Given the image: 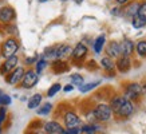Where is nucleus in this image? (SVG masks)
<instances>
[{"label": "nucleus", "mask_w": 146, "mask_h": 134, "mask_svg": "<svg viewBox=\"0 0 146 134\" xmlns=\"http://www.w3.org/2000/svg\"><path fill=\"white\" fill-rule=\"evenodd\" d=\"M137 15H138V16H141L142 19H146V3L139 4V8H138Z\"/></svg>", "instance_id": "30"}, {"label": "nucleus", "mask_w": 146, "mask_h": 134, "mask_svg": "<svg viewBox=\"0 0 146 134\" xmlns=\"http://www.w3.org/2000/svg\"><path fill=\"white\" fill-rule=\"evenodd\" d=\"M51 67H52V71L55 74H63V72L68 71V64L64 60H54Z\"/></svg>", "instance_id": "15"}, {"label": "nucleus", "mask_w": 146, "mask_h": 134, "mask_svg": "<svg viewBox=\"0 0 146 134\" xmlns=\"http://www.w3.org/2000/svg\"><path fill=\"white\" fill-rule=\"evenodd\" d=\"M19 50V43L13 38H9L3 43L1 46V55L4 56L5 59L9 58V56H13L16 51Z\"/></svg>", "instance_id": "2"}, {"label": "nucleus", "mask_w": 146, "mask_h": 134, "mask_svg": "<svg viewBox=\"0 0 146 134\" xmlns=\"http://www.w3.org/2000/svg\"><path fill=\"white\" fill-rule=\"evenodd\" d=\"M119 46H121V54H122L123 56H130V55L134 52V43L131 40L125 39Z\"/></svg>", "instance_id": "14"}, {"label": "nucleus", "mask_w": 146, "mask_h": 134, "mask_svg": "<svg viewBox=\"0 0 146 134\" xmlns=\"http://www.w3.org/2000/svg\"><path fill=\"white\" fill-rule=\"evenodd\" d=\"M39 1H42V3H43V1H47V0H39Z\"/></svg>", "instance_id": "39"}, {"label": "nucleus", "mask_w": 146, "mask_h": 134, "mask_svg": "<svg viewBox=\"0 0 146 134\" xmlns=\"http://www.w3.org/2000/svg\"><path fill=\"white\" fill-rule=\"evenodd\" d=\"M99 83H101V82H99V80H97V82H91V83H87V85H82L79 87L80 93H87V91H90V90L95 89Z\"/></svg>", "instance_id": "22"}, {"label": "nucleus", "mask_w": 146, "mask_h": 134, "mask_svg": "<svg viewBox=\"0 0 146 134\" xmlns=\"http://www.w3.org/2000/svg\"><path fill=\"white\" fill-rule=\"evenodd\" d=\"M5 118H7V109L4 106H0V126L4 123Z\"/></svg>", "instance_id": "31"}, {"label": "nucleus", "mask_w": 146, "mask_h": 134, "mask_svg": "<svg viewBox=\"0 0 146 134\" xmlns=\"http://www.w3.org/2000/svg\"><path fill=\"white\" fill-rule=\"evenodd\" d=\"M142 94V86L139 83H130L126 87V94L125 98L126 99H137Z\"/></svg>", "instance_id": "5"}, {"label": "nucleus", "mask_w": 146, "mask_h": 134, "mask_svg": "<svg viewBox=\"0 0 146 134\" xmlns=\"http://www.w3.org/2000/svg\"><path fill=\"white\" fill-rule=\"evenodd\" d=\"M101 66L103 67L105 70H107V71H111V70H114L115 63L113 62V59L111 58L105 56V58H102V60H101Z\"/></svg>", "instance_id": "18"}, {"label": "nucleus", "mask_w": 146, "mask_h": 134, "mask_svg": "<svg viewBox=\"0 0 146 134\" xmlns=\"http://www.w3.org/2000/svg\"><path fill=\"white\" fill-rule=\"evenodd\" d=\"M115 64H117V68L119 70V72H123V74L127 72L131 67V62H130L129 56H119Z\"/></svg>", "instance_id": "12"}, {"label": "nucleus", "mask_w": 146, "mask_h": 134, "mask_svg": "<svg viewBox=\"0 0 146 134\" xmlns=\"http://www.w3.org/2000/svg\"><path fill=\"white\" fill-rule=\"evenodd\" d=\"M129 0H117V3L118 4H125V3H127Z\"/></svg>", "instance_id": "35"}, {"label": "nucleus", "mask_w": 146, "mask_h": 134, "mask_svg": "<svg viewBox=\"0 0 146 134\" xmlns=\"http://www.w3.org/2000/svg\"><path fill=\"white\" fill-rule=\"evenodd\" d=\"M15 16H16V13L12 7H1L0 8V22L1 23L8 24L15 19Z\"/></svg>", "instance_id": "6"}, {"label": "nucleus", "mask_w": 146, "mask_h": 134, "mask_svg": "<svg viewBox=\"0 0 146 134\" xmlns=\"http://www.w3.org/2000/svg\"><path fill=\"white\" fill-rule=\"evenodd\" d=\"M18 62H19V59H18V56H16V55L7 58V59H5V62L3 63V66L0 67V74H1V75H5V74L11 72L13 68H16Z\"/></svg>", "instance_id": "4"}, {"label": "nucleus", "mask_w": 146, "mask_h": 134, "mask_svg": "<svg viewBox=\"0 0 146 134\" xmlns=\"http://www.w3.org/2000/svg\"><path fill=\"white\" fill-rule=\"evenodd\" d=\"M95 131H97V126L95 125H84L83 127H80V133L94 134Z\"/></svg>", "instance_id": "27"}, {"label": "nucleus", "mask_w": 146, "mask_h": 134, "mask_svg": "<svg viewBox=\"0 0 146 134\" xmlns=\"http://www.w3.org/2000/svg\"><path fill=\"white\" fill-rule=\"evenodd\" d=\"M60 89H62L60 83H54V85L48 89V91H47V95H48V97H54L55 94H58L60 91Z\"/></svg>", "instance_id": "25"}, {"label": "nucleus", "mask_w": 146, "mask_h": 134, "mask_svg": "<svg viewBox=\"0 0 146 134\" xmlns=\"http://www.w3.org/2000/svg\"><path fill=\"white\" fill-rule=\"evenodd\" d=\"M46 67H47V60H46V59H40V60H38V62H36V70H35V72H36V74H40V72L43 71Z\"/></svg>", "instance_id": "28"}, {"label": "nucleus", "mask_w": 146, "mask_h": 134, "mask_svg": "<svg viewBox=\"0 0 146 134\" xmlns=\"http://www.w3.org/2000/svg\"><path fill=\"white\" fill-rule=\"evenodd\" d=\"M87 67H89V68H90V67H95V63H94V60H91V62H90V64Z\"/></svg>", "instance_id": "36"}, {"label": "nucleus", "mask_w": 146, "mask_h": 134, "mask_svg": "<svg viewBox=\"0 0 146 134\" xmlns=\"http://www.w3.org/2000/svg\"><path fill=\"white\" fill-rule=\"evenodd\" d=\"M51 110H52V105L51 103H44L42 107L38 109V114L39 115H47V114L51 113Z\"/></svg>", "instance_id": "21"}, {"label": "nucleus", "mask_w": 146, "mask_h": 134, "mask_svg": "<svg viewBox=\"0 0 146 134\" xmlns=\"http://www.w3.org/2000/svg\"><path fill=\"white\" fill-rule=\"evenodd\" d=\"M70 79L72 85H76V86H79V87L83 85V76L80 75V74H72Z\"/></svg>", "instance_id": "24"}, {"label": "nucleus", "mask_w": 146, "mask_h": 134, "mask_svg": "<svg viewBox=\"0 0 146 134\" xmlns=\"http://www.w3.org/2000/svg\"><path fill=\"white\" fill-rule=\"evenodd\" d=\"M64 125L67 129H74V127H79L80 119L74 111H67L64 114Z\"/></svg>", "instance_id": "7"}, {"label": "nucleus", "mask_w": 146, "mask_h": 134, "mask_svg": "<svg viewBox=\"0 0 146 134\" xmlns=\"http://www.w3.org/2000/svg\"><path fill=\"white\" fill-rule=\"evenodd\" d=\"M0 94H3V91H1V90H0Z\"/></svg>", "instance_id": "41"}, {"label": "nucleus", "mask_w": 146, "mask_h": 134, "mask_svg": "<svg viewBox=\"0 0 146 134\" xmlns=\"http://www.w3.org/2000/svg\"><path fill=\"white\" fill-rule=\"evenodd\" d=\"M38 80H39L38 74L34 70H28V71L24 72V75L22 78V87H24V89H32L38 83Z\"/></svg>", "instance_id": "3"}, {"label": "nucleus", "mask_w": 146, "mask_h": 134, "mask_svg": "<svg viewBox=\"0 0 146 134\" xmlns=\"http://www.w3.org/2000/svg\"><path fill=\"white\" fill-rule=\"evenodd\" d=\"M11 105V98H9L7 94H0V106H7Z\"/></svg>", "instance_id": "29"}, {"label": "nucleus", "mask_w": 146, "mask_h": 134, "mask_svg": "<svg viewBox=\"0 0 146 134\" xmlns=\"http://www.w3.org/2000/svg\"><path fill=\"white\" fill-rule=\"evenodd\" d=\"M93 114L98 121L106 122V121H109L111 118L113 111H111V109L109 105H106V103H99V105H97V107L94 109Z\"/></svg>", "instance_id": "1"}, {"label": "nucleus", "mask_w": 146, "mask_h": 134, "mask_svg": "<svg viewBox=\"0 0 146 134\" xmlns=\"http://www.w3.org/2000/svg\"><path fill=\"white\" fill-rule=\"evenodd\" d=\"M133 103L130 102L129 99H126L122 105L119 106V109H118V111H117V114L121 117H129L131 115V113H133Z\"/></svg>", "instance_id": "11"}, {"label": "nucleus", "mask_w": 146, "mask_h": 134, "mask_svg": "<svg viewBox=\"0 0 146 134\" xmlns=\"http://www.w3.org/2000/svg\"><path fill=\"white\" fill-rule=\"evenodd\" d=\"M0 134H3V130H1V127H0Z\"/></svg>", "instance_id": "38"}, {"label": "nucleus", "mask_w": 146, "mask_h": 134, "mask_svg": "<svg viewBox=\"0 0 146 134\" xmlns=\"http://www.w3.org/2000/svg\"><path fill=\"white\" fill-rule=\"evenodd\" d=\"M138 8H139V4H130L127 7V9H126V13H127L129 16H135L138 12Z\"/></svg>", "instance_id": "26"}, {"label": "nucleus", "mask_w": 146, "mask_h": 134, "mask_svg": "<svg viewBox=\"0 0 146 134\" xmlns=\"http://www.w3.org/2000/svg\"><path fill=\"white\" fill-rule=\"evenodd\" d=\"M63 1H66V0H63Z\"/></svg>", "instance_id": "43"}, {"label": "nucleus", "mask_w": 146, "mask_h": 134, "mask_svg": "<svg viewBox=\"0 0 146 134\" xmlns=\"http://www.w3.org/2000/svg\"><path fill=\"white\" fill-rule=\"evenodd\" d=\"M106 52H107V56L109 58H119L121 55V46L118 42H110L109 46L106 48Z\"/></svg>", "instance_id": "10"}, {"label": "nucleus", "mask_w": 146, "mask_h": 134, "mask_svg": "<svg viewBox=\"0 0 146 134\" xmlns=\"http://www.w3.org/2000/svg\"><path fill=\"white\" fill-rule=\"evenodd\" d=\"M40 103H42V94H34L31 98L28 99V109H36V107L39 106Z\"/></svg>", "instance_id": "16"}, {"label": "nucleus", "mask_w": 146, "mask_h": 134, "mask_svg": "<svg viewBox=\"0 0 146 134\" xmlns=\"http://www.w3.org/2000/svg\"><path fill=\"white\" fill-rule=\"evenodd\" d=\"M71 55H72V58L75 59V60H78V59H83L84 56L87 55V47H86L83 43H78V44L75 46V48L72 50Z\"/></svg>", "instance_id": "13"}, {"label": "nucleus", "mask_w": 146, "mask_h": 134, "mask_svg": "<svg viewBox=\"0 0 146 134\" xmlns=\"http://www.w3.org/2000/svg\"><path fill=\"white\" fill-rule=\"evenodd\" d=\"M74 1H75L76 4H80V3H82V1H83V0H74Z\"/></svg>", "instance_id": "37"}, {"label": "nucleus", "mask_w": 146, "mask_h": 134, "mask_svg": "<svg viewBox=\"0 0 146 134\" xmlns=\"http://www.w3.org/2000/svg\"><path fill=\"white\" fill-rule=\"evenodd\" d=\"M125 101H126V98H125V97H115V98L111 99V102H110L111 111H113V113H117V111H118L119 106L125 102Z\"/></svg>", "instance_id": "17"}, {"label": "nucleus", "mask_w": 146, "mask_h": 134, "mask_svg": "<svg viewBox=\"0 0 146 134\" xmlns=\"http://www.w3.org/2000/svg\"><path fill=\"white\" fill-rule=\"evenodd\" d=\"M44 130L47 134H64L63 126L56 121H50L44 123Z\"/></svg>", "instance_id": "9"}, {"label": "nucleus", "mask_w": 146, "mask_h": 134, "mask_svg": "<svg viewBox=\"0 0 146 134\" xmlns=\"http://www.w3.org/2000/svg\"><path fill=\"white\" fill-rule=\"evenodd\" d=\"M0 56H1V52H0Z\"/></svg>", "instance_id": "42"}, {"label": "nucleus", "mask_w": 146, "mask_h": 134, "mask_svg": "<svg viewBox=\"0 0 146 134\" xmlns=\"http://www.w3.org/2000/svg\"><path fill=\"white\" fill-rule=\"evenodd\" d=\"M35 60H36L35 56H34V58H27V59H26V62L28 63V64H32V63L35 62Z\"/></svg>", "instance_id": "34"}, {"label": "nucleus", "mask_w": 146, "mask_h": 134, "mask_svg": "<svg viewBox=\"0 0 146 134\" xmlns=\"http://www.w3.org/2000/svg\"><path fill=\"white\" fill-rule=\"evenodd\" d=\"M72 89H74V86L72 85H67L63 90H64V93H70V91H72Z\"/></svg>", "instance_id": "33"}, {"label": "nucleus", "mask_w": 146, "mask_h": 134, "mask_svg": "<svg viewBox=\"0 0 146 134\" xmlns=\"http://www.w3.org/2000/svg\"><path fill=\"white\" fill-rule=\"evenodd\" d=\"M36 134H44V133H36Z\"/></svg>", "instance_id": "40"}, {"label": "nucleus", "mask_w": 146, "mask_h": 134, "mask_svg": "<svg viewBox=\"0 0 146 134\" xmlns=\"http://www.w3.org/2000/svg\"><path fill=\"white\" fill-rule=\"evenodd\" d=\"M80 127H74V129H67L64 130V134H79Z\"/></svg>", "instance_id": "32"}, {"label": "nucleus", "mask_w": 146, "mask_h": 134, "mask_svg": "<svg viewBox=\"0 0 146 134\" xmlns=\"http://www.w3.org/2000/svg\"><path fill=\"white\" fill-rule=\"evenodd\" d=\"M137 52L139 56L142 58H146V42L145 40H142L137 44Z\"/></svg>", "instance_id": "23"}, {"label": "nucleus", "mask_w": 146, "mask_h": 134, "mask_svg": "<svg viewBox=\"0 0 146 134\" xmlns=\"http://www.w3.org/2000/svg\"><path fill=\"white\" fill-rule=\"evenodd\" d=\"M105 40H106L105 35H101V36H98L97 38L95 43H94V51H95L97 54H99L102 51V47H103V44H105Z\"/></svg>", "instance_id": "19"}, {"label": "nucleus", "mask_w": 146, "mask_h": 134, "mask_svg": "<svg viewBox=\"0 0 146 134\" xmlns=\"http://www.w3.org/2000/svg\"><path fill=\"white\" fill-rule=\"evenodd\" d=\"M131 23H133L134 28H141V27L146 26V19H142L141 16L135 15V16H133V22Z\"/></svg>", "instance_id": "20"}, {"label": "nucleus", "mask_w": 146, "mask_h": 134, "mask_svg": "<svg viewBox=\"0 0 146 134\" xmlns=\"http://www.w3.org/2000/svg\"><path fill=\"white\" fill-rule=\"evenodd\" d=\"M24 72L26 71H24L23 67H16V68H13L12 71L9 72V75L7 76V82H8L9 85H16V83H19V82L22 80Z\"/></svg>", "instance_id": "8"}]
</instances>
